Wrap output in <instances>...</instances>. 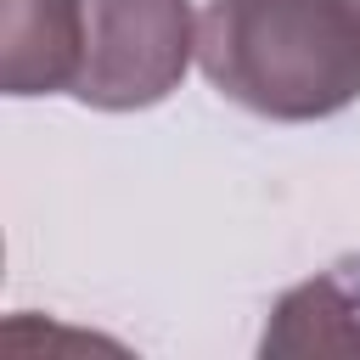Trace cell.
I'll return each mask as SVG.
<instances>
[{"mask_svg": "<svg viewBox=\"0 0 360 360\" xmlns=\"http://www.w3.org/2000/svg\"><path fill=\"white\" fill-rule=\"evenodd\" d=\"M197 68L259 118H332L360 101V0H208Z\"/></svg>", "mask_w": 360, "mask_h": 360, "instance_id": "cell-1", "label": "cell"}, {"mask_svg": "<svg viewBox=\"0 0 360 360\" xmlns=\"http://www.w3.org/2000/svg\"><path fill=\"white\" fill-rule=\"evenodd\" d=\"M84 6V62L73 101L96 112H141L180 90L197 56L191 0H79Z\"/></svg>", "mask_w": 360, "mask_h": 360, "instance_id": "cell-2", "label": "cell"}, {"mask_svg": "<svg viewBox=\"0 0 360 360\" xmlns=\"http://www.w3.org/2000/svg\"><path fill=\"white\" fill-rule=\"evenodd\" d=\"M84 62L79 0H6L0 6V84L6 96L73 90Z\"/></svg>", "mask_w": 360, "mask_h": 360, "instance_id": "cell-3", "label": "cell"}, {"mask_svg": "<svg viewBox=\"0 0 360 360\" xmlns=\"http://www.w3.org/2000/svg\"><path fill=\"white\" fill-rule=\"evenodd\" d=\"M349 270V264H343ZM326 270L304 287H292L276 304V321L264 326V354H360V281Z\"/></svg>", "mask_w": 360, "mask_h": 360, "instance_id": "cell-4", "label": "cell"}]
</instances>
